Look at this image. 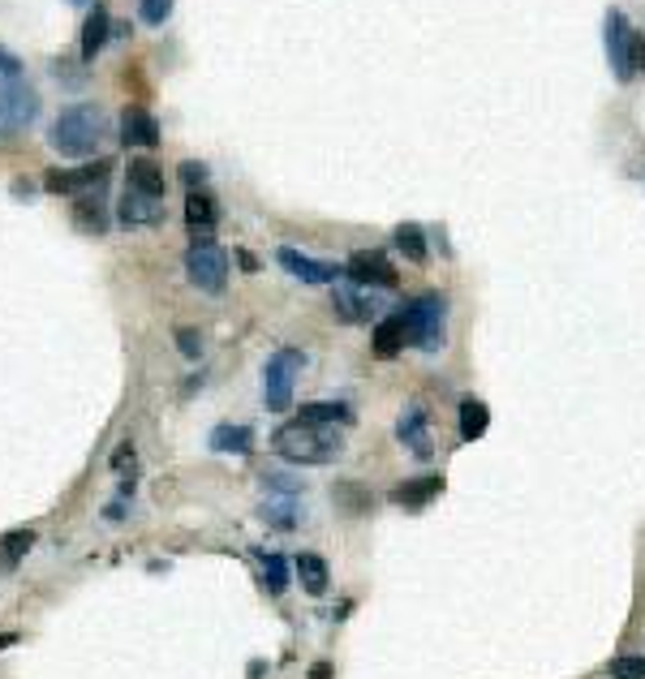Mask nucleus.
Wrapping results in <instances>:
<instances>
[{"label": "nucleus", "instance_id": "nucleus-1", "mask_svg": "<svg viewBox=\"0 0 645 679\" xmlns=\"http://www.w3.org/2000/svg\"><path fill=\"white\" fill-rule=\"evenodd\" d=\"M108 138V112L99 104H69L61 108V117L52 121V151L65 155V160H82V155H95V147Z\"/></svg>", "mask_w": 645, "mask_h": 679}, {"label": "nucleus", "instance_id": "nucleus-2", "mask_svg": "<svg viewBox=\"0 0 645 679\" xmlns=\"http://www.w3.org/2000/svg\"><path fill=\"white\" fill-rule=\"evenodd\" d=\"M276 456L293 460V465H332L344 452L340 447V430L336 426H310V422H289L271 435Z\"/></svg>", "mask_w": 645, "mask_h": 679}, {"label": "nucleus", "instance_id": "nucleus-3", "mask_svg": "<svg viewBox=\"0 0 645 679\" xmlns=\"http://www.w3.org/2000/svg\"><path fill=\"white\" fill-rule=\"evenodd\" d=\"M405 331L409 344L422 353H439L448 344V297L443 293H422L418 301H409L405 310Z\"/></svg>", "mask_w": 645, "mask_h": 679}, {"label": "nucleus", "instance_id": "nucleus-4", "mask_svg": "<svg viewBox=\"0 0 645 679\" xmlns=\"http://www.w3.org/2000/svg\"><path fill=\"white\" fill-rule=\"evenodd\" d=\"M301 366H306V357H301L297 349H280V353L267 357V366H263V400H267L271 413H284L293 404V383H297Z\"/></svg>", "mask_w": 645, "mask_h": 679}, {"label": "nucleus", "instance_id": "nucleus-5", "mask_svg": "<svg viewBox=\"0 0 645 679\" xmlns=\"http://www.w3.org/2000/svg\"><path fill=\"white\" fill-rule=\"evenodd\" d=\"M39 117V91L26 78H5L0 82V125L5 129H26Z\"/></svg>", "mask_w": 645, "mask_h": 679}, {"label": "nucleus", "instance_id": "nucleus-6", "mask_svg": "<svg viewBox=\"0 0 645 679\" xmlns=\"http://www.w3.org/2000/svg\"><path fill=\"white\" fill-rule=\"evenodd\" d=\"M185 271H190L194 288H203V293H224V284H228V254L215 250V245H190V254H185Z\"/></svg>", "mask_w": 645, "mask_h": 679}, {"label": "nucleus", "instance_id": "nucleus-7", "mask_svg": "<svg viewBox=\"0 0 645 679\" xmlns=\"http://www.w3.org/2000/svg\"><path fill=\"white\" fill-rule=\"evenodd\" d=\"M108 177H112V160L82 164V168H74V172L52 168L48 177H43V190H52V194H74V198H78V194H95V190H104Z\"/></svg>", "mask_w": 645, "mask_h": 679}, {"label": "nucleus", "instance_id": "nucleus-8", "mask_svg": "<svg viewBox=\"0 0 645 679\" xmlns=\"http://www.w3.org/2000/svg\"><path fill=\"white\" fill-rule=\"evenodd\" d=\"M344 276L357 288H396V267L387 263V254H379V250H357L349 263H344Z\"/></svg>", "mask_w": 645, "mask_h": 679}, {"label": "nucleus", "instance_id": "nucleus-9", "mask_svg": "<svg viewBox=\"0 0 645 679\" xmlns=\"http://www.w3.org/2000/svg\"><path fill=\"white\" fill-rule=\"evenodd\" d=\"M276 263L289 271V276H297L301 284H336V280L344 276V267L323 263V258H310V254L293 250V245H280V250H276Z\"/></svg>", "mask_w": 645, "mask_h": 679}, {"label": "nucleus", "instance_id": "nucleus-10", "mask_svg": "<svg viewBox=\"0 0 645 679\" xmlns=\"http://www.w3.org/2000/svg\"><path fill=\"white\" fill-rule=\"evenodd\" d=\"M607 61H611L620 82L633 78V26H628V18L620 9L607 13Z\"/></svg>", "mask_w": 645, "mask_h": 679}, {"label": "nucleus", "instance_id": "nucleus-11", "mask_svg": "<svg viewBox=\"0 0 645 679\" xmlns=\"http://www.w3.org/2000/svg\"><path fill=\"white\" fill-rule=\"evenodd\" d=\"M117 220L125 228H155V224H164V198L142 194V190H134V185H125V194L117 202Z\"/></svg>", "mask_w": 645, "mask_h": 679}, {"label": "nucleus", "instance_id": "nucleus-12", "mask_svg": "<svg viewBox=\"0 0 645 679\" xmlns=\"http://www.w3.org/2000/svg\"><path fill=\"white\" fill-rule=\"evenodd\" d=\"M215 220H220L215 198L207 190H190V198H185V228H190V245H215V237H211Z\"/></svg>", "mask_w": 645, "mask_h": 679}, {"label": "nucleus", "instance_id": "nucleus-13", "mask_svg": "<svg viewBox=\"0 0 645 679\" xmlns=\"http://www.w3.org/2000/svg\"><path fill=\"white\" fill-rule=\"evenodd\" d=\"M426 422H430V413L422 409V404H409V409L400 413V422H396V439L405 443L418 460H430V456H435V443H430Z\"/></svg>", "mask_w": 645, "mask_h": 679}, {"label": "nucleus", "instance_id": "nucleus-14", "mask_svg": "<svg viewBox=\"0 0 645 679\" xmlns=\"http://www.w3.org/2000/svg\"><path fill=\"white\" fill-rule=\"evenodd\" d=\"M121 142L125 147H155V142H160V121L138 104L125 108L121 112Z\"/></svg>", "mask_w": 645, "mask_h": 679}, {"label": "nucleus", "instance_id": "nucleus-15", "mask_svg": "<svg viewBox=\"0 0 645 679\" xmlns=\"http://www.w3.org/2000/svg\"><path fill=\"white\" fill-rule=\"evenodd\" d=\"M74 224L82 228V233H91V237H104V233H108L112 220H108L104 190H95V194H78V198H74Z\"/></svg>", "mask_w": 645, "mask_h": 679}, {"label": "nucleus", "instance_id": "nucleus-16", "mask_svg": "<svg viewBox=\"0 0 645 679\" xmlns=\"http://www.w3.org/2000/svg\"><path fill=\"white\" fill-rule=\"evenodd\" d=\"M112 39V18L104 5H95L91 13H86V26H82V43H78V56L82 61H95L99 52H104V43Z\"/></svg>", "mask_w": 645, "mask_h": 679}, {"label": "nucleus", "instance_id": "nucleus-17", "mask_svg": "<svg viewBox=\"0 0 645 679\" xmlns=\"http://www.w3.org/2000/svg\"><path fill=\"white\" fill-rule=\"evenodd\" d=\"M297 422H310V426H353V409L340 400H314V404H301Z\"/></svg>", "mask_w": 645, "mask_h": 679}, {"label": "nucleus", "instance_id": "nucleus-18", "mask_svg": "<svg viewBox=\"0 0 645 679\" xmlns=\"http://www.w3.org/2000/svg\"><path fill=\"white\" fill-rule=\"evenodd\" d=\"M405 344H409L405 314H387V319L375 323V357H396Z\"/></svg>", "mask_w": 645, "mask_h": 679}, {"label": "nucleus", "instance_id": "nucleus-19", "mask_svg": "<svg viewBox=\"0 0 645 679\" xmlns=\"http://www.w3.org/2000/svg\"><path fill=\"white\" fill-rule=\"evenodd\" d=\"M332 310H336V319H340V323H366L370 314H375V301L362 297L357 288H336Z\"/></svg>", "mask_w": 645, "mask_h": 679}, {"label": "nucleus", "instance_id": "nucleus-20", "mask_svg": "<svg viewBox=\"0 0 645 679\" xmlns=\"http://www.w3.org/2000/svg\"><path fill=\"white\" fill-rule=\"evenodd\" d=\"M297 581H301V589H306L310 598H323L327 594V581H332V572H327V563L319 559V555H297Z\"/></svg>", "mask_w": 645, "mask_h": 679}, {"label": "nucleus", "instance_id": "nucleus-21", "mask_svg": "<svg viewBox=\"0 0 645 679\" xmlns=\"http://www.w3.org/2000/svg\"><path fill=\"white\" fill-rule=\"evenodd\" d=\"M439 490H443V478H439V473H430V478H422V482L396 486V490H392V503H400V508H426V503L435 499Z\"/></svg>", "mask_w": 645, "mask_h": 679}, {"label": "nucleus", "instance_id": "nucleus-22", "mask_svg": "<svg viewBox=\"0 0 645 679\" xmlns=\"http://www.w3.org/2000/svg\"><path fill=\"white\" fill-rule=\"evenodd\" d=\"M125 185H134V190H142V194L164 198V172H160V164H151V160H129Z\"/></svg>", "mask_w": 645, "mask_h": 679}, {"label": "nucleus", "instance_id": "nucleus-23", "mask_svg": "<svg viewBox=\"0 0 645 679\" xmlns=\"http://www.w3.org/2000/svg\"><path fill=\"white\" fill-rule=\"evenodd\" d=\"M215 452H233V456H246L250 447H254V430L250 426H215L211 430V439H207Z\"/></svg>", "mask_w": 645, "mask_h": 679}, {"label": "nucleus", "instance_id": "nucleus-24", "mask_svg": "<svg viewBox=\"0 0 645 679\" xmlns=\"http://www.w3.org/2000/svg\"><path fill=\"white\" fill-rule=\"evenodd\" d=\"M486 426H491V409L473 396L461 400V443H478L486 435Z\"/></svg>", "mask_w": 645, "mask_h": 679}, {"label": "nucleus", "instance_id": "nucleus-25", "mask_svg": "<svg viewBox=\"0 0 645 679\" xmlns=\"http://www.w3.org/2000/svg\"><path fill=\"white\" fill-rule=\"evenodd\" d=\"M35 546V529H13L0 538V572H13L26 559V551Z\"/></svg>", "mask_w": 645, "mask_h": 679}, {"label": "nucleus", "instance_id": "nucleus-26", "mask_svg": "<svg viewBox=\"0 0 645 679\" xmlns=\"http://www.w3.org/2000/svg\"><path fill=\"white\" fill-rule=\"evenodd\" d=\"M396 250L409 258V263H426V233H422V224H400L396 228Z\"/></svg>", "mask_w": 645, "mask_h": 679}, {"label": "nucleus", "instance_id": "nucleus-27", "mask_svg": "<svg viewBox=\"0 0 645 679\" xmlns=\"http://www.w3.org/2000/svg\"><path fill=\"white\" fill-rule=\"evenodd\" d=\"M289 559H284V555H263V589H267V594L271 598H280L284 594V589H289Z\"/></svg>", "mask_w": 645, "mask_h": 679}, {"label": "nucleus", "instance_id": "nucleus-28", "mask_svg": "<svg viewBox=\"0 0 645 679\" xmlns=\"http://www.w3.org/2000/svg\"><path fill=\"white\" fill-rule=\"evenodd\" d=\"M142 22L147 26H164L168 18H172V0H142Z\"/></svg>", "mask_w": 645, "mask_h": 679}, {"label": "nucleus", "instance_id": "nucleus-29", "mask_svg": "<svg viewBox=\"0 0 645 679\" xmlns=\"http://www.w3.org/2000/svg\"><path fill=\"white\" fill-rule=\"evenodd\" d=\"M177 349H181V357L198 361V357H203V336H198L194 327H181V331H177Z\"/></svg>", "mask_w": 645, "mask_h": 679}, {"label": "nucleus", "instance_id": "nucleus-30", "mask_svg": "<svg viewBox=\"0 0 645 679\" xmlns=\"http://www.w3.org/2000/svg\"><path fill=\"white\" fill-rule=\"evenodd\" d=\"M611 675L615 679H645V658H615Z\"/></svg>", "mask_w": 645, "mask_h": 679}, {"label": "nucleus", "instance_id": "nucleus-31", "mask_svg": "<svg viewBox=\"0 0 645 679\" xmlns=\"http://www.w3.org/2000/svg\"><path fill=\"white\" fill-rule=\"evenodd\" d=\"M181 181H185V190H203V185H207V164L185 160L181 164Z\"/></svg>", "mask_w": 645, "mask_h": 679}, {"label": "nucleus", "instance_id": "nucleus-32", "mask_svg": "<svg viewBox=\"0 0 645 679\" xmlns=\"http://www.w3.org/2000/svg\"><path fill=\"white\" fill-rule=\"evenodd\" d=\"M289 512H293V503H267V508H263V520H271L276 529H293L297 520H293Z\"/></svg>", "mask_w": 645, "mask_h": 679}, {"label": "nucleus", "instance_id": "nucleus-33", "mask_svg": "<svg viewBox=\"0 0 645 679\" xmlns=\"http://www.w3.org/2000/svg\"><path fill=\"white\" fill-rule=\"evenodd\" d=\"M336 499H340V503H349V512H366V503H370L357 486H340V490H336Z\"/></svg>", "mask_w": 645, "mask_h": 679}, {"label": "nucleus", "instance_id": "nucleus-34", "mask_svg": "<svg viewBox=\"0 0 645 679\" xmlns=\"http://www.w3.org/2000/svg\"><path fill=\"white\" fill-rule=\"evenodd\" d=\"M5 78H22V61L13 52L0 48V82H5Z\"/></svg>", "mask_w": 645, "mask_h": 679}, {"label": "nucleus", "instance_id": "nucleus-35", "mask_svg": "<svg viewBox=\"0 0 645 679\" xmlns=\"http://www.w3.org/2000/svg\"><path fill=\"white\" fill-rule=\"evenodd\" d=\"M263 486L280 490V495H297V490H301V482H289V478H284V473H267V478H263Z\"/></svg>", "mask_w": 645, "mask_h": 679}, {"label": "nucleus", "instance_id": "nucleus-36", "mask_svg": "<svg viewBox=\"0 0 645 679\" xmlns=\"http://www.w3.org/2000/svg\"><path fill=\"white\" fill-rule=\"evenodd\" d=\"M633 69H645V35L633 31Z\"/></svg>", "mask_w": 645, "mask_h": 679}, {"label": "nucleus", "instance_id": "nucleus-37", "mask_svg": "<svg viewBox=\"0 0 645 679\" xmlns=\"http://www.w3.org/2000/svg\"><path fill=\"white\" fill-rule=\"evenodd\" d=\"M237 263L246 267V271H258V263H254V254H246V250H237Z\"/></svg>", "mask_w": 645, "mask_h": 679}, {"label": "nucleus", "instance_id": "nucleus-38", "mask_svg": "<svg viewBox=\"0 0 645 679\" xmlns=\"http://www.w3.org/2000/svg\"><path fill=\"white\" fill-rule=\"evenodd\" d=\"M310 679H332V667H327V662H319V667H310Z\"/></svg>", "mask_w": 645, "mask_h": 679}, {"label": "nucleus", "instance_id": "nucleus-39", "mask_svg": "<svg viewBox=\"0 0 645 679\" xmlns=\"http://www.w3.org/2000/svg\"><path fill=\"white\" fill-rule=\"evenodd\" d=\"M13 641H18V632H0V649L13 645Z\"/></svg>", "mask_w": 645, "mask_h": 679}, {"label": "nucleus", "instance_id": "nucleus-40", "mask_svg": "<svg viewBox=\"0 0 645 679\" xmlns=\"http://www.w3.org/2000/svg\"><path fill=\"white\" fill-rule=\"evenodd\" d=\"M74 5H82V0H74Z\"/></svg>", "mask_w": 645, "mask_h": 679}]
</instances>
